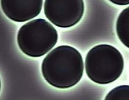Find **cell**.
Returning a JSON list of instances; mask_svg holds the SVG:
<instances>
[{"label":"cell","mask_w":129,"mask_h":100,"mask_svg":"<svg viewBox=\"0 0 129 100\" xmlns=\"http://www.w3.org/2000/svg\"><path fill=\"white\" fill-rule=\"evenodd\" d=\"M83 70L81 54L67 45L54 49L45 57L42 64L44 78L58 89H68L77 84L82 77Z\"/></svg>","instance_id":"1"},{"label":"cell","mask_w":129,"mask_h":100,"mask_svg":"<svg viewBox=\"0 0 129 100\" xmlns=\"http://www.w3.org/2000/svg\"><path fill=\"white\" fill-rule=\"evenodd\" d=\"M124 59L114 47L100 44L87 53L85 70L88 78L99 84H107L117 80L123 72Z\"/></svg>","instance_id":"2"},{"label":"cell","mask_w":129,"mask_h":100,"mask_svg":"<svg viewBox=\"0 0 129 100\" xmlns=\"http://www.w3.org/2000/svg\"><path fill=\"white\" fill-rule=\"evenodd\" d=\"M56 29L42 18L32 20L18 30L17 41L19 48L26 55L40 57L52 49L58 41Z\"/></svg>","instance_id":"3"},{"label":"cell","mask_w":129,"mask_h":100,"mask_svg":"<svg viewBox=\"0 0 129 100\" xmlns=\"http://www.w3.org/2000/svg\"><path fill=\"white\" fill-rule=\"evenodd\" d=\"M83 0H45L44 13L47 19L60 28L72 27L84 14Z\"/></svg>","instance_id":"4"},{"label":"cell","mask_w":129,"mask_h":100,"mask_svg":"<svg viewBox=\"0 0 129 100\" xmlns=\"http://www.w3.org/2000/svg\"><path fill=\"white\" fill-rule=\"evenodd\" d=\"M2 11L10 20L24 22L39 15L43 0H0Z\"/></svg>","instance_id":"5"},{"label":"cell","mask_w":129,"mask_h":100,"mask_svg":"<svg viewBox=\"0 0 129 100\" xmlns=\"http://www.w3.org/2000/svg\"><path fill=\"white\" fill-rule=\"evenodd\" d=\"M116 31L121 42L129 48V7L119 14L116 23Z\"/></svg>","instance_id":"6"},{"label":"cell","mask_w":129,"mask_h":100,"mask_svg":"<svg viewBox=\"0 0 129 100\" xmlns=\"http://www.w3.org/2000/svg\"><path fill=\"white\" fill-rule=\"evenodd\" d=\"M107 100H129V85H123L114 87L105 97Z\"/></svg>","instance_id":"7"},{"label":"cell","mask_w":129,"mask_h":100,"mask_svg":"<svg viewBox=\"0 0 129 100\" xmlns=\"http://www.w3.org/2000/svg\"><path fill=\"white\" fill-rule=\"evenodd\" d=\"M109 1L118 5H126L129 4V0H109Z\"/></svg>","instance_id":"8"},{"label":"cell","mask_w":129,"mask_h":100,"mask_svg":"<svg viewBox=\"0 0 129 100\" xmlns=\"http://www.w3.org/2000/svg\"><path fill=\"white\" fill-rule=\"evenodd\" d=\"M1 80H0V90H1Z\"/></svg>","instance_id":"9"}]
</instances>
